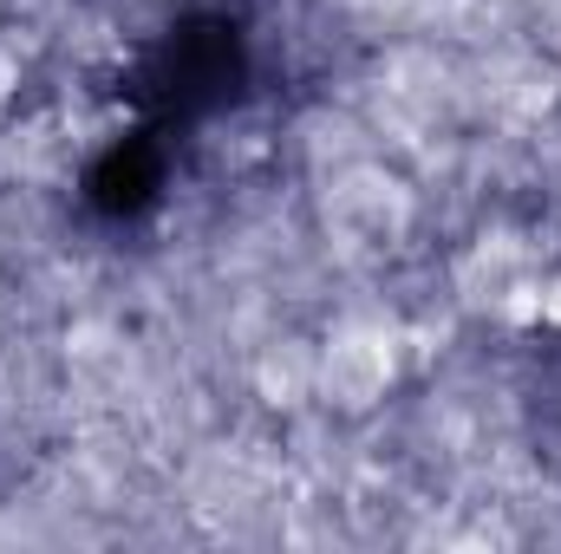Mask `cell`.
Segmentation results:
<instances>
[{"mask_svg": "<svg viewBox=\"0 0 561 554\" xmlns=\"http://www.w3.org/2000/svg\"><path fill=\"white\" fill-rule=\"evenodd\" d=\"M536 320H549V326H561V275L536 287Z\"/></svg>", "mask_w": 561, "mask_h": 554, "instance_id": "1", "label": "cell"}]
</instances>
